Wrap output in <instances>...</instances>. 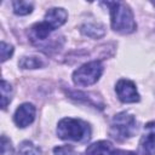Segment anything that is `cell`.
I'll return each mask as SVG.
<instances>
[{"label":"cell","mask_w":155,"mask_h":155,"mask_svg":"<svg viewBox=\"0 0 155 155\" xmlns=\"http://www.w3.org/2000/svg\"><path fill=\"white\" fill-rule=\"evenodd\" d=\"M110 10L111 28L121 34H130L136 30L137 24L133 18V13L127 4L121 1H107L102 2Z\"/></svg>","instance_id":"cell-1"},{"label":"cell","mask_w":155,"mask_h":155,"mask_svg":"<svg viewBox=\"0 0 155 155\" xmlns=\"http://www.w3.org/2000/svg\"><path fill=\"white\" fill-rule=\"evenodd\" d=\"M57 136L63 140L86 142L91 137V128L87 122L80 119L64 117L58 122Z\"/></svg>","instance_id":"cell-2"},{"label":"cell","mask_w":155,"mask_h":155,"mask_svg":"<svg viewBox=\"0 0 155 155\" xmlns=\"http://www.w3.org/2000/svg\"><path fill=\"white\" fill-rule=\"evenodd\" d=\"M137 131L136 119L132 114L126 111L116 114L110 124V136L116 140H125L131 138Z\"/></svg>","instance_id":"cell-3"},{"label":"cell","mask_w":155,"mask_h":155,"mask_svg":"<svg viewBox=\"0 0 155 155\" xmlns=\"http://www.w3.org/2000/svg\"><path fill=\"white\" fill-rule=\"evenodd\" d=\"M103 73V64L101 61H92L85 63L73 73V82L76 86H90L96 84Z\"/></svg>","instance_id":"cell-4"},{"label":"cell","mask_w":155,"mask_h":155,"mask_svg":"<svg viewBox=\"0 0 155 155\" xmlns=\"http://www.w3.org/2000/svg\"><path fill=\"white\" fill-rule=\"evenodd\" d=\"M115 91L119 99L124 103H136L139 101V94L136 88V85L131 80H127V79L119 80L116 84Z\"/></svg>","instance_id":"cell-5"},{"label":"cell","mask_w":155,"mask_h":155,"mask_svg":"<svg viewBox=\"0 0 155 155\" xmlns=\"http://www.w3.org/2000/svg\"><path fill=\"white\" fill-rule=\"evenodd\" d=\"M35 119V107L30 103H23L19 105L13 115V121L18 127L29 126Z\"/></svg>","instance_id":"cell-6"},{"label":"cell","mask_w":155,"mask_h":155,"mask_svg":"<svg viewBox=\"0 0 155 155\" xmlns=\"http://www.w3.org/2000/svg\"><path fill=\"white\" fill-rule=\"evenodd\" d=\"M145 128L148 132L140 138L139 153L142 155H155V124H148Z\"/></svg>","instance_id":"cell-7"},{"label":"cell","mask_w":155,"mask_h":155,"mask_svg":"<svg viewBox=\"0 0 155 155\" xmlns=\"http://www.w3.org/2000/svg\"><path fill=\"white\" fill-rule=\"evenodd\" d=\"M67 18H68V13L64 8L62 7H53V8H50L46 15H45V23L48 24L51 27L52 30L59 28L61 25H63L65 22H67Z\"/></svg>","instance_id":"cell-8"},{"label":"cell","mask_w":155,"mask_h":155,"mask_svg":"<svg viewBox=\"0 0 155 155\" xmlns=\"http://www.w3.org/2000/svg\"><path fill=\"white\" fill-rule=\"evenodd\" d=\"M115 151L113 144L108 140H99L87 147L85 155H113Z\"/></svg>","instance_id":"cell-9"},{"label":"cell","mask_w":155,"mask_h":155,"mask_svg":"<svg viewBox=\"0 0 155 155\" xmlns=\"http://www.w3.org/2000/svg\"><path fill=\"white\" fill-rule=\"evenodd\" d=\"M81 31H82V34H85L90 38H94V39L103 36L105 33L104 27L99 23H85L81 27Z\"/></svg>","instance_id":"cell-10"},{"label":"cell","mask_w":155,"mask_h":155,"mask_svg":"<svg viewBox=\"0 0 155 155\" xmlns=\"http://www.w3.org/2000/svg\"><path fill=\"white\" fill-rule=\"evenodd\" d=\"M18 64L23 69H36V68H41L44 65V62L41 58L36 56H25L21 58Z\"/></svg>","instance_id":"cell-11"},{"label":"cell","mask_w":155,"mask_h":155,"mask_svg":"<svg viewBox=\"0 0 155 155\" xmlns=\"http://www.w3.org/2000/svg\"><path fill=\"white\" fill-rule=\"evenodd\" d=\"M12 94H13L12 86L6 80H2L1 81V108L2 109H6V107L10 104L12 99Z\"/></svg>","instance_id":"cell-12"},{"label":"cell","mask_w":155,"mask_h":155,"mask_svg":"<svg viewBox=\"0 0 155 155\" xmlns=\"http://www.w3.org/2000/svg\"><path fill=\"white\" fill-rule=\"evenodd\" d=\"M69 96L71 98H75V99H79V101H84L85 103L87 104H91V105H94L96 108H101L103 109V104L102 103H98L96 98H87L90 97L91 94L90 93H84V92H76V91H69Z\"/></svg>","instance_id":"cell-13"},{"label":"cell","mask_w":155,"mask_h":155,"mask_svg":"<svg viewBox=\"0 0 155 155\" xmlns=\"http://www.w3.org/2000/svg\"><path fill=\"white\" fill-rule=\"evenodd\" d=\"M41 149L36 147L33 142L24 140L19 145V155H40Z\"/></svg>","instance_id":"cell-14"},{"label":"cell","mask_w":155,"mask_h":155,"mask_svg":"<svg viewBox=\"0 0 155 155\" xmlns=\"http://www.w3.org/2000/svg\"><path fill=\"white\" fill-rule=\"evenodd\" d=\"M13 12L19 16L28 15L33 11V2L29 1H12Z\"/></svg>","instance_id":"cell-15"},{"label":"cell","mask_w":155,"mask_h":155,"mask_svg":"<svg viewBox=\"0 0 155 155\" xmlns=\"http://www.w3.org/2000/svg\"><path fill=\"white\" fill-rule=\"evenodd\" d=\"M1 155H16L12 143L6 136H1Z\"/></svg>","instance_id":"cell-16"},{"label":"cell","mask_w":155,"mask_h":155,"mask_svg":"<svg viewBox=\"0 0 155 155\" xmlns=\"http://www.w3.org/2000/svg\"><path fill=\"white\" fill-rule=\"evenodd\" d=\"M0 51H1V62L7 61L12 53H13V47L10 44H6L5 41H1V46H0Z\"/></svg>","instance_id":"cell-17"},{"label":"cell","mask_w":155,"mask_h":155,"mask_svg":"<svg viewBox=\"0 0 155 155\" xmlns=\"http://www.w3.org/2000/svg\"><path fill=\"white\" fill-rule=\"evenodd\" d=\"M54 155H73L74 149L70 145H63V147H57L53 149Z\"/></svg>","instance_id":"cell-18"},{"label":"cell","mask_w":155,"mask_h":155,"mask_svg":"<svg viewBox=\"0 0 155 155\" xmlns=\"http://www.w3.org/2000/svg\"><path fill=\"white\" fill-rule=\"evenodd\" d=\"M113 155H137L133 151H128V150H115Z\"/></svg>","instance_id":"cell-19"}]
</instances>
